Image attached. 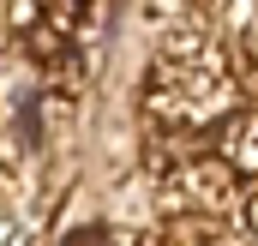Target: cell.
<instances>
[{
  "label": "cell",
  "mask_w": 258,
  "mask_h": 246,
  "mask_svg": "<svg viewBox=\"0 0 258 246\" xmlns=\"http://www.w3.org/2000/svg\"><path fill=\"white\" fill-rule=\"evenodd\" d=\"M66 246H102V228H84V234H72Z\"/></svg>",
  "instance_id": "obj_1"
}]
</instances>
